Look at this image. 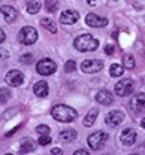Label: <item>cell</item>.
I'll use <instances>...</instances> for the list:
<instances>
[{
	"mask_svg": "<svg viewBox=\"0 0 145 155\" xmlns=\"http://www.w3.org/2000/svg\"><path fill=\"white\" fill-rule=\"evenodd\" d=\"M51 116L59 121V122H72L76 119V110L70 106H66V104H57L51 109Z\"/></svg>",
	"mask_w": 145,
	"mask_h": 155,
	"instance_id": "1",
	"label": "cell"
},
{
	"mask_svg": "<svg viewBox=\"0 0 145 155\" xmlns=\"http://www.w3.org/2000/svg\"><path fill=\"white\" fill-rule=\"evenodd\" d=\"M73 46L81 52H91V51H96L99 48V40L94 39L91 35L85 33V35H81L73 40Z\"/></svg>",
	"mask_w": 145,
	"mask_h": 155,
	"instance_id": "2",
	"label": "cell"
},
{
	"mask_svg": "<svg viewBox=\"0 0 145 155\" xmlns=\"http://www.w3.org/2000/svg\"><path fill=\"white\" fill-rule=\"evenodd\" d=\"M18 40L22 45H27V46L36 43L38 42V31H36V28L32 27V25L22 27L20 30V33H18Z\"/></svg>",
	"mask_w": 145,
	"mask_h": 155,
	"instance_id": "3",
	"label": "cell"
},
{
	"mask_svg": "<svg viewBox=\"0 0 145 155\" xmlns=\"http://www.w3.org/2000/svg\"><path fill=\"white\" fill-rule=\"evenodd\" d=\"M57 70V64L51 60V58H42L41 61H38L36 64V72L42 76H49Z\"/></svg>",
	"mask_w": 145,
	"mask_h": 155,
	"instance_id": "4",
	"label": "cell"
},
{
	"mask_svg": "<svg viewBox=\"0 0 145 155\" xmlns=\"http://www.w3.org/2000/svg\"><path fill=\"white\" fill-rule=\"evenodd\" d=\"M109 136L106 134L105 131H97V133H93V134L88 136V146L94 151L100 149L105 143L108 142Z\"/></svg>",
	"mask_w": 145,
	"mask_h": 155,
	"instance_id": "5",
	"label": "cell"
},
{
	"mask_svg": "<svg viewBox=\"0 0 145 155\" xmlns=\"http://www.w3.org/2000/svg\"><path fill=\"white\" fill-rule=\"evenodd\" d=\"M133 88H135V84L132 79H121L120 82L115 84V94L120 97L130 96L133 93Z\"/></svg>",
	"mask_w": 145,
	"mask_h": 155,
	"instance_id": "6",
	"label": "cell"
},
{
	"mask_svg": "<svg viewBox=\"0 0 145 155\" xmlns=\"http://www.w3.org/2000/svg\"><path fill=\"white\" fill-rule=\"evenodd\" d=\"M103 69V63L100 60H85L81 64V70L84 73H97Z\"/></svg>",
	"mask_w": 145,
	"mask_h": 155,
	"instance_id": "7",
	"label": "cell"
},
{
	"mask_svg": "<svg viewBox=\"0 0 145 155\" xmlns=\"http://www.w3.org/2000/svg\"><path fill=\"white\" fill-rule=\"evenodd\" d=\"M5 81L11 87H20V85H22V82H24V75H22V72H20V70H9L6 73V76H5Z\"/></svg>",
	"mask_w": 145,
	"mask_h": 155,
	"instance_id": "8",
	"label": "cell"
},
{
	"mask_svg": "<svg viewBox=\"0 0 145 155\" xmlns=\"http://www.w3.org/2000/svg\"><path fill=\"white\" fill-rule=\"evenodd\" d=\"M105 121H106V124H108L109 127H118V125L124 121V114H123L121 110H111V112L106 115Z\"/></svg>",
	"mask_w": 145,
	"mask_h": 155,
	"instance_id": "9",
	"label": "cell"
},
{
	"mask_svg": "<svg viewBox=\"0 0 145 155\" xmlns=\"http://www.w3.org/2000/svg\"><path fill=\"white\" fill-rule=\"evenodd\" d=\"M0 12H2V15H3V18L6 22H15L17 18H18V12H17V9L14 8V6H11V5H3L2 8H0Z\"/></svg>",
	"mask_w": 145,
	"mask_h": 155,
	"instance_id": "10",
	"label": "cell"
},
{
	"mask_svg": "<svg viewBox=\"0 0 145 155\" xmlns=\"http://www.w3.org/2000/svg\"><path fill=\"white\" fill-rule=\"evenodd\" d=\"M129 107H130V110H133L136 114L141 112L145 107V93H139V94H136V96L133 97L129 101Z\"/></svg>",
	"mask_w": 145,
	"mask_h": 155,
	"instance_id": "11",
	"label": "cell"
},
{
	"mask_svg": "<svg viewBox=\"0 0 145 155\" xmlns=\"http://www.w3.org/2000/svg\"><path fill=\"white\" fill-rule=\"evenodd\" d=\"M136 137H138L136 130L132 128V127H129V128L123 130V133L120 136V140H121V143L126 145V146H132V145L136 142Z\"/></svg>",
	"mask_w": 145,
	"mask_h": 155,
	"instance_id": "12",
	"label": "cell"
},
{
	"mask_svg": "<svg viewBox=\"0 0 145 155\" xmlns=\"http://www.w3.org/2000/svg\"><path fill=\"white\" fill-rule=\"evenodd\" d=\"M85 24L90 27H106L108 25V19L105 17H99L96 14H88L85 17Z\"/></svg>",
	"mask_w": 145,
	"mask_h": 155,
	"instance_id": "13",
	"label": "cell"
},
{
	"mask_svg": "<svg viewBox=\"0 0 145 155\" xmlns=\"http://www.w3.org/2000/svg\"><path fill=\"white\" fill-rule=\"evenodd\" d=\"M78 19H79V14H78V11H73V9H67V11L62 12V15H60V22L67 24V25L75 24Z\"/></svg>",
	"mask_w": 145,
	"mask_h": 155,
	"instance_id": "14",
	"label": "cell"
},
{
	"mask_svg": "<svg viewBox=\"0 0 145 155\" xmlns=\"http://www.w3.org/2000/svg\"><path fill=\"white\" fill-rule=\"evenodd\" d=\"M96 101L103 104V106H108V104L114 103V96H112V93H109L106 90H102V91H99L96 94Z\"/></svg>",
	"mask_w": 145,
	"mask_h": 155,
	"instance_id": "15",
	"label": "cell"
},
{
	"mask_svg": "<svg viewBox=\"0 0 145 155\" xmlns=\"http://www.w3.org/2000/svg\"><path fill=\"white\" fill-rule=\"evenodd\" d=\"M36 149V142L32 140V139H22L20 145V152L21 154H29V152H33Z\"/></svg>",
	"mask_w": 145,
	"mask_h": 155,
	"instance_id": "16",
	"label": "cell"
},
{
	"mask_svg": "<svg viewBox=\"0 0 145 155\" xmlns=\"http://www.w3.org/2000/svg\"><path fill=\"white\" fill-rule=\"evenodd\" d=\"M33 91H35V94L38 97H46L48 96V84L45 82V81H39V82H36L35 84V87H33Z\"/></svg>",
	"mask_w": 145,
	"mask_h": 155,
	"instance_id": "17",
	"label": "cell"
},
{
	"mask_svg": "<svg viewBox=\"0 0 145 155\" xmlns=\"http://www.w3.org/2000/svg\"><path fill=\"white\" fill-rule=\"evenodd\" d=\"M42 3L39 0H27V5H25V11L30 14V15H35L41 11Z\"/></svg>",
	"mask_w": 145,
	"mask_h": 155,
	"instance_id": "18",
	"label": "cell"
},
{
	"mask_svg": "<svg viewBox=\"0 0 145 155\" xmlns=\"http://www.w3.org/2000/svg\"><path fill=\"white\" fill-rule=\"evenodd\" d=\"M59 137H60L62 142L69 143V142H73V140L78 137V133H76L75 130H64V131H62V133L59 134Z\"/></svg>",
	"mask_w": 145,
	"mask_h": 155,
	"instance_id": "19",
	"label": "cell"
},
{
	"mask_svg": "<svg viewBox=\"0 0 145 155\" xmlns=\"http://www.w3.org/2000/svg\"><path fill=\"white\" fill-rule=\"evenodd\" d=\"M97 115H99V112H97V109H91L87 115H85V118H84V125L85 127H91L93 124H94V121H96V118H97Z\"/></svg>",
	"mask_w": 145,
	"mask_h": 155,
	"instance_id": "20",
	"label": "cell"
},
{
	"mask_svg": "<svg viewBox=\"0 0 145 155\" xmlns=\"http://www.w3.org/2000/svg\"><path fill=\"white\" fill-rule=\"evenodd\" d=\"M124 73V66H121V64H112L111 67H109V75L112 78H120L121 75Z\"/></svg>",
	"mask_w": 145,
	"mask_h": 155,
	"instance_id": "21",
	"label": "cell"
},
{
	"mask_svg": "<svg viewBox=\"0 0 145 155\" xmlns=\"http://www.w3.org/2000/svg\"><path fill=\"white\" fill-rule=\"evenodd\" d=\"M41 25L43 27V28H46L49 33H57V27H56V24L51 21V19H48V18H42L41 19Z\"/></svg>",
	"mask_w": 145,
	"mask_h": 155,
	"instance_id": "22",
	"label": "cell"
},
{
	"mask_svg": "<svg viewBox=\"0 0 145 155\" xmlns=\"http://www.w3.org/2000/svg\"><path fill=\"white\" fill-rule=\"evenodd\" d=\"M123 61H124L126 69H130V70L135 69V58H133V55H124Z\"/></svg>",
	"mask_w": 145,
	"mask_h": 155,
	"instance_id": "23",
	"label": "cell"
},
{
	"mask_svg": "<svg viewBox=\"0 0 145 155\" xmlns=\"http://www.w3.org/2000/svg\"><path fill=\"white\" fill-rule=\"evenodd\" d=\"M11 91L6 90V88H0V103H6L9 98H11Z\"/></svg>",
	"mask_w": 145,
	"mask_h": 155,
	"instance_id": "24",
	"label": "cell"
},
{
	"mask_svg": "<svg viewBox=\"0 0 145 155\" xmlns=\"http://www.w3.org/2000/svg\"><path fill=\"white\" fill-rule=\"evenodd\" d=\"M75 69H76V64H75V61H73V60H69V61H66V63H64V72H66V73L75 72Z\"/></svg>",
	"mask_w": 145,
	"mask_h": 155,
	"instance_id": "25",
	"label": "cell"
},
{
	"mask_svg": "<svg viewBox=\"0 0 145 155\" xmlns=\"http://www.w3.org/2000/svg\"><path fill=\"white\" fill-rule=\"evenodd\" d=\"M38 143H39L41 146L49 145V143H51V137H49V134H41V137L38 139Z\"/></svg>",
	"mask_w": 145,
	"mask_h": 155,
	"instance_id": "26",
	"label": "cell"
},
{
	"mask_svg": "<svg viewBox=\"0 0 145 155\" xmlns=\"http://www.w3.org/2000/svg\"><path fill=\"white\" fill-rule=\"evenodd\" d=\"M36 131H38V134H49L51 128L48 125H45V124H41V125L36 127Z\"/></svg>",
	"mask_w": 145,
	"mask_h": 155,
	"instance_id": "27",
	"label": "cell"
},
{
	"mask_svg": "<svg viewBox=\"0 0 145 155\" xmlns=\"http://www.w3.org/2000/svg\"><path fill=\"white\" fill-rule=\"evenodd\" d=\"M20 61L22 64H32L33 63V55L32 54H22L20 57Z\"/></svg>",
	"mask_w": 145,
	"mask_h": 155,
	"instance_id": "28",
	"label": "cell"
},
{
	"mask_svg": "<svg viewBox=\"0 0 145 155\" xmlns=\"http://www.w3.org/2000/svg\"><path fill=\"white\" fill-rule=\"evenodd\" d=\"M114 51H115V48H114V45H112V43H109V45H106V46H105V54L112 55V54H114Z\"/></svg>",
	"mask_w": 145,
	"mask_h": 155,
	"instance_id": "29",
	"label": "cell"
},
{
	"mask_svg": "<svg viewBox=\"0 0 145 155\" xmlns=\"http://www.w3.org/2000/svg\"><path fill=\"white\" fill-rule=\"evenodd\" d=\"M51 154L52 155H60V154H63V151L60 149V148H52V149H51Z\"/></svg>",
	"mask_w": 145,
	"mask_h": 155,
	"instance_id": "30",
	"label": "cell"
},
{
	"mask_svg": "<svg viewBox=\"0 0 145 155\" xmlns=\"http://www.w3.org/2000/svg\"><path fill=\"white\" fill-rule=\"evenodd\" d=\"M5 40H6V33H5V31L0 28V43H3Z\"/></svg>",
	"mask_w": 145,
	"mask_h": 155,
	"instance_id": "31",
	"label": "cell"
},
{
	"mask_svg": "<svg viewBox=\"0 0 145 155\" xmlns=\"http://www.w3.org/2000/svg\"><path fill=\"white\" fill-rule=\"evenodd\" d=\"M18 130H20V125H18V127H15L14 130H11L9 133H6V137H9V136H12V134H14V133H15V131H18Z\"/></svg>",
	"mask_w": 145,
	"mask_h": 155,
	"instance_id": "32",
	"label": "cell"
},
{
	"mask_svg": "<svg viewBox=\"0 0 145 155\" xmlns=\"http://www.w3.org/2000/svg\"><path fill=\"white\" fill-rule=\"evenodd\" d=\"M75 155H88V152H87V151H84V149H79V151H76V152H75Z\"/></svg>",
	"mask_w": 145,
	"mask_h": 155,
	"instance_id": "33",
	"label": "cell"
},
{
	"mask_svg": "<svg viewBox=\"0 0 145 155\" xmlns=\"http://www.w3.org/2000/svg\"><path fill=\"white\" fill-rule=\"evenodd\" d=\"M94 3H96V0H88V5H91V6H93Z\"/></svg>",
	"mask_w": 145,
	"mask_h": 155,
	"instance_id": "34",
	"label": "cell"
},
{
	"mask_svg": "<svg viewBox=\"0 0 145 155\" xmlns=\"http://www.w3.org/2000/svg\"><path fill=\"white\" fill-rule=\"evenodd\" d=\"M141 125H142V127H144V128H145V118H144V119H142V121H141Z\"/></svg>",
	"mask_w": 145,
	"mask_h": 155,
	"instance_id": "35",
	"label": "cell"
},
{
	"mask_svg": "<svg viewBox=\"0 0 145 155\" xmlns=\"http://www.w3.org/2000/svg\"><path fill=\"white\" fill-rule=\"evenodd\" d=\"M144 81H145V79H144Z\"/></svg>",
	"mask_w": 145,
	"mask_h": 155,
	"instance_id": "36",
	"label": "cell"
}]
</instances>
